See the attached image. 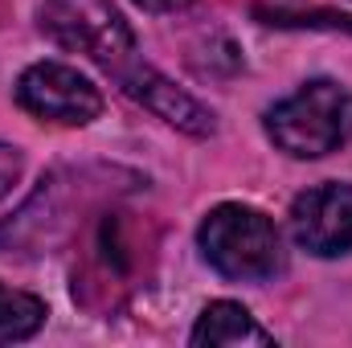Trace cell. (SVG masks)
<instances>
[{
  "mask_svg": "<svg viewBox=\"0 0 352 348\" xmlns=\"http://www.w3.org/2000/svg\"><path fill=\"white\" fill-rule=\"evenodd\" d=\"M266 135L295 160H320L352 140V90L332 78H311L266 111Z\"/></svg>",
  "mask_w": 352,
  "mask_h": 348,
  "instance_id": "1",
  "label": "cell"
},
{
  "mask_svg": "<svg viewBox=\"0 0 352 348\" xmlns=\"http://www.w3.org/2000/svg\"><path fill=\"white\" fill-rule=\"evenodd\" d=\"M197 246L221 279L234 283H263L283 270V238L274 221L254 205L226 201L209 209L197 230Z\"/></svg>",
  "mask_w": 352,
  "mask_h": 348,
  "instance_id": "2",
  "label": "cell"
},
{
  "mask_svg": "<svg viewBox=\"0 0 352 348\" xmlns=\"http://www.w3.org/2000/svg\"><path fill=\"white\" fill-rule=\"evenodd\" d=\"M37 29L54 45L87 54L90 62L107 66L111 74L123 70L135 54V37L111 0H41Z\"/></svg>",
  "mask_w": 352,
  "mask_h": 348,
  "instance_id": "3",
  "label": "cell"
},
{
  "mask_svg": "<svg viewBox=\"0 0 352 348\" xmlns=\"http://www.w3.org/2000/svg\"><path fill=\"white\" fill-rule=\"evenodd\" d=\"M16 102L33 119L62 123V127H87L102 111L98 87L66 62H33L16 78Z\"/></svg>",
  "mask_w": 352,
  "mask_h": 348,
  "instance_id": "4",
  "label": "cell"
},
{
  "mask_svg": "<svg viewBox=\"0 0 352 348\" xmlns=\"http://www.w3.org/2000/svg\"><path fill=\"white\" fill-rule=\"evenodd\" d=\"M291 234L316 259H336L352 250V184H316L291 205Z\"/></svg>",
  "mask_w": 352,
  "mask_h": 348,
  "instance_id": "5",
  "label": "cell"
},
{
  "mask_svg": "<svg viewBox=\"0 0 352 348\" xmlns=\"http://www.w3.org/2000/svg\"><path fill=\"white\" fill-rule=\"evenodd\" d=\"M115 78H119V87L123 94H131L135 102H144L156 119H164L168 127L176 131H184V135H192V140H205V135H213V111L209 107H201L188 90H180L173 78H164L160 70H152V66H144V62H127L123 70H115Z\"/></svg>",
  "mask_w": 352,
  "mask_h": 348,
  "instance_id": "6",
  "label": "cell"
},
{
  "mask_svg": "<svg viewBox=\"0 0 352 348\" xmlns=\"http://www.w3.org/2000/svg\"><path fill=\"white\" fill-rule=\"evenodd\" d=\"M188 340L197 348H246V345L270 348L274 345V336L266 332L242 303H234V299L209 303V307L201 312V320H197V328H192Z\"/></svg>",
  "mask_w": 352,
  "mask_h": 348,
  "instance_id": "7",
  "label": "cell"
},
{
  "mask_svg": "<svg viewBox=\"0 0 352 348\" xmlns=\"http://www.w3.org/2000/svg\"><path fill=\"white\" fill-rule=\"evenodd\" d=\"M140 242L131 238V226L123 221V213H107L98 221L94 246H90V262L98 274V287H127V279L140 270Z\"/></svg>",
  "mask_w": 352,
  "mask_h": 348,
  "instance_id": "8",
  "label": "cell"
},
{
  "mask_svg": "<svg viewBox=\"0 0 352 348\" xmlns=\"http://www.w3.org/2000/svg\"><path fill=\"white\" fill-rule=\"evenodd\" d=\"M45 324V303L29 291H12L0 283V345L29 340Z\"/></svg>",
  "mask_w": 352,
  "mask_h": 348,
  "instance_id": "9",
  "label": "cell"
},
{
  "mask_svg": "<svg viewBox=\"0 0 352 348\" xmlns=\"http://www.w3.org/2000/svg\"><path fill=\"white\" fill-rule=\"evenodd\" d=\"M21 176H25V156H21V148L0 144V205L12 197V188L21 184Z\"/></svg>",
  "mask_w": 352,
  "mask_h": 348,
  "instance_id": "10",
  "label": "cell"
},
{
  "mask_svg": "<svg viewBox=\"0 0 352 348\" xmlns=\"http://www.w3.org/2000/svg\"><path fill=\"white\" fill-rule=\"evenodd\" d=\"M144 12H180V8H188L192 0H135Z\"/></svg>",
  "mask_w": 352,
  "mask_h": 348,
  "instance_id": "11",
  "label": "cell"
}]
</instances>
